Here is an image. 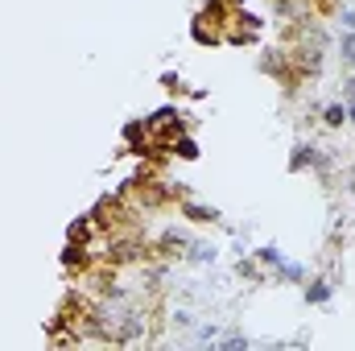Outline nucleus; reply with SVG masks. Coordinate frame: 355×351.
I'll use <instances>...</instances> for the list:
<instances>
[{
  "instance_id": "11",
  "label": "nucleus",
  "mask_w": 355,
  "mask_h": 351,
  "mask_svg": "<svg viewBox=\"0 0 355 351\" xmlns=\"http://www.w3.org/2000/svg\"><path fill=\"white\" fill-rule=\"evenodd\" d=\"M223 348H227V351H240V348H248V339H244V335H227V339H223Z\"/></svg>"
},
{
  "instance_id": "6",
  "label": "nucleus",
  "mask_w": 355,
  "mask_h": 351,
  "mask_svg": "<svg viewBox=\"0 0 355 351\" xmlns=\"http://www.w3.org/2000/svg\"><path fill=\"white\" fill-rule=\"evenodd\" d=\"M322 124L327 128H343L347 124V103H327L322 108Z\"/></svg>"
},
{
  "instance_id": "1",
  "label": "nucleus",
  "mask_w": 355,
  "mask_h": 351,
  "mask_svg": "<svg viewBox=\"0 0 355 351\" xmlns=\"http://www.w3.org/2000/svg\"><path fill=\"white\" fill-rule=\"evenodd\" d=\"M166 153H174V157H182V162H198V153H202V149H198V141H194V137H186V132H182V137H174V141L166 145Z\"/></svg>"
},
{
  "instance_id": "14",
  "label": "nucleus",
  "mask_w": 355,
  "mask_h": 351,
  "mask_svg": "<svg viewBox=\"0 0 355 351\" xmlns=\"http://www.w3.org/2000/svg\"><path fill=\"white\" fill-rule=\"evenodd\" d=\"M347 190H352V194H355V178H352V186H347Z\"/></svg>"
},
{
  "instance_id": "12",
  "label": "nucleus",
  "mask_w": 355,
  "mask_h": 351,
  "mask_svg": "<svg viewBox=\"0 0 355 351\" xmlns=\"http://www.w3.org/2000/svg\"><path fill=\"white\" fill-rule=\"evenodd\" d=\"M339 21H343V29H352V33H355V8H343V17H339Z\"/></svg>"
},
{
  "instance_id": "8",
  "label": "nucleus",
  "mask_w": 355,
  "mask_h": 351,
  "mask_svg": "<svg viewBox=\"0 0 355 351\" xmlns=\"http://www.w3.org/2000/svg\"><path fill=\"white\" fill-rule=\"evenodd\" d=\"M257 261L265 264V268H277V264L285 261V252H281L277 244H265V248H257Z\"/></svg>"
},
{
  "instance_id": "5",
  "label": "nucleus",
  "mask_w": 355,
  "mask_h": 351,
  "mask_svg": "<svg viewBox=\"0 0 355 351\" xmlns=\"http://www.w3.org/2000/svg\"><path fill=\"white\" fill-rule=\"evenodd\" d=\"M186 257H190L194 264H215V257H219V248H215V244H202V240H194Z\"/></svg>"
},
{
  "instance_id": "7",
  "label": "nucleus",
  "mask_w": 355,
  "mask_h": 351,
  "mask_svg": "<svg viewBox=\"0 0 355 351\" xmlns=\"http://www.w3.org/2000/svg\"><path fill=\"white\" fill-rule=\"evenodd\" d=\"M277 281H306V264L281 261V264H277Z\"/></svg>"
},
{
  "instance_id": "9",
  "label": "nucleus",
  "mask_w": 355,
  "mask_h": 351,
  "mask_svg": "<svg viewBox=\"0 0 355 351\" xmlns=\"http://www.w3.org/2000/svg\"><path fill=\"white\" fill-rule=\"evenodd\" d=\"M339 58H343V67H355V33L352 29L339 37Z\"/></svg>"
},
{
  "instance_id": "2",
  "label": "nucleus",
  "mask_w": 355,
  "mask_h": 351,
  "mask_svg": "<svg viewBox=\"0 0 355 351\" xmlns=\"http://www.w3.org/2000/svg\"><path fill=\"white\" fill-rule=\"evenodd\" d=\"M182 215L190 219V223H219V211L215 207H202V203H182Z\"/></svg>"
},
{
  "instance_id": "3",
  "label": "nucleus",
  "mask_w": 355,
  "mask_h": 351,
  "mask_svg": "<svg viewBox=\"0 0 355 351\" xmlns=\"http://www.w3.org/2000/svg\"><path fill=\"white\" fill-rule=\"evenodd\" d=\"M331 293H335V285H331L327 277H314V281L306 285V302H310V306H327Z\"/></svg>"
},
{
  "instance_id": "10",
  "label": "nucleus",
  "mask_w": 355,
  "mask_h": 351,
  "mask_svg": "<svg viewBox=\"0 0 355 351\" xmlns=\"http://www.w3.org/2000/svg\"><path fill=\"white\" fill-rule=\"evenodd\" d=\"M236 268H240V277H248V281H265V264L261 261H244V257H240Z\"/></svg>"
},
{
  "instance_id": "4",
  "label": "nucleus",
  "mask_w": 355,
  "mask_h": 351,
  "mask_svg": "<svg viewBox=\"0 0 355 351\" xmlns=\"http://www.w3.org/2000/svg\"><path fill=\"white\" fill-rule=\"evenodd\" d=\"M190 33H194V42H198V46H215V42H223V33H219L215 25H207L202 17H194V29H190Z\"/></svg>"
},
{
  "instance_id": "13",
  "label": "nucleus",
  "mask_w": 355,
  "mask_h": 351,
  "mask_svg": "<svg viewBox=\"0 0 355 351\" xmlns=\"http://www.w3.org/2000/svg\"><path fill=\"white\" fill-rule=\"evenodd\" d=\"M174 323H178V327H190V323H194V314H190V310H178Z\"/></svg>"
}]
</instances>
